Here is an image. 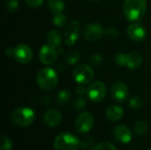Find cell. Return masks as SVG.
<instances>
[{
    "instance_id": "1",
    "label": "cell",
    "mask_w": 151,
    "mask_h": 150,
    "mask_svg": "<svg viewBox=\"0 0 151 150\" xmlns=\"http://www.w3.org/2000/svg\"><path fill=\"white\" fill-rule=\"evenodd\" d=\"M126 18L131 22L142 19L147 10L146 0H125L123 4Z\"/></svg>"
},
{
    "instance_id": "2",
    "label": "cell",
    "mask_w": 151,
    "mask_h": 150,
    "mask_svg": "<svg viewBox=\"0 0 151 150\" xmlns=\"http://www.w3.org/2000/svg\"><path fill=\"white\" fill-rule=\"evenodd\" d=\"M36 81L40 88L47 91L52 90L58 85V74L53 69L45 67L38 72L36 76Z\"/></svg>"
},
{
    "instance_id": "3",
    "label": "cell",
    "mask_w": 151,
    "mask_h": 150,
    "mask_svg": "<svg viewBox=\"0 0 151 150\" xmlns=\"http://www.w3.org/2000/svg\"><path fill=\"white\" fill-rule=\"evenodd\" d=\"M35 118V111L27 107H19L12 112V122L20 127H27L31 126Z\"/></svg>"
},
{
    "instance_id": "4",
    "label": "cell",
    "mask_w": 151,
    "mask_h": 150,
    "mask_svg": "<svg viewBox=\"0 0 151 150\" xmlns=\"http://www.w3.org/2000/svg\"><path fill=\"white\" fill-rule=\"evenodd\" d=\"M53 147L54 150H78L80 148V141L73 134L62 133L55 138Z\"/></svg>"
},
{
    "instance_id": "5",
    "label": "cell",
    "mask_w": 151,
    "mask_h": 150,
    "mask_svg": "<svg viewBox=\"0 0 151 150\" xmlns=\"http://www.w3.org/2000/svg\"><path fill=\"white\" fill-rule=\"evenodd\" d=\"M74 80L80 85L89 83L94 78V72L88 65H80L76 66L73 72Z\"/></svg>"
},
{
    "instance_id": "6",
    "label": "cell",
    "mask_w": 151,
    "mask_h": 150,
    "mask_svg": "<svg viewBox=\"0 0 151 150\" xmlns=\"http://www.w3.org/2000/svg\"><path fill=\"white\" fill-rule=\"evenodd\" d=\"M94 126V117L90 112L81 113L76 119L74 124L75 131L78 133L84 134L88 133Z\"/></svg>"
},
{
    "instance_id": "7",
    "label": "cell",
    "mask_w": 151,
    "mask_h": 150,
    "mask_svg": "<svg viewBox=\"0 0 151 150\" xmlns=\"http://www.w3.org/2000/svg\"><path fill=\"white\" fill-rule=\"evenodd\" d=\"M87 94L92 102H102L106 95V87L102 81H95L90 86H88Z\"/></svg>"
},
{
    "instance_id": "8",
    "label": "cell",
    "mask_w": 151,
    "mask_h": 150,
    "mask_svg": "<svg viewBox=\"0 0 151 150\" xmlns=\"http://www.w3.org/2000/svg\"><path fill=\"white\" fill-rule=\"evenodd\" d=\"M13 57L18 63L26 65L32 60L33 51L28 45L20 43L13 48Z\"/></svg>"
},
{
    "instance_id": "9",
    "label": "cell",
    "mask_w": 151,
    "mask_h": 150,
    "mask_svg": "<svg viewBox=\"0 0 151 150\" xmlns=\"http://www.w3.org/2000/svg\"><path fill=\"white\" fill-rule=\"evenodd\" d=\"M39 58L40 61L45 65H53L58 58V52L56 51L55 48L50 45H43L40 49L39 52Z\"/></svg>"
},
{
    "instance_id": "10",
    "label": "cell",
    "mask_w": 151,
    "mask_h": 150,
    "mask_svg": "<svg viewBox=\"0 0 151 150\" xmlns=\"http://www.w3.org/2000/svg\"><path fill=\"white\" fill-rule=\"evenodd\" d=\"M104 34V29L98 23L93 22L86 26L83 31L84 38L89 42H96L99 40Z\"/></svg>"
},
{
    "instance_id": "11",
    "label": "cell",
    "mask_w": 151,
    "mask_h": 150,
    "mask_svg": "<svg viewBox=\"0 0 151 150\" xmlns=\"http://www.w3.org/2000/svg\"><path fill=\"white\" fill-rule=\"evenodd\" d=\"M80 23L77 20L71 22L65 31V42L66 45H73L79 38L80 35Z\"/></svg>"
},
{
    "instance_id": "12",
    "label": "cell",
    "mask_w": 151,
    "mask_h": 150,
    "mask_svg": "<svg viewBox=\"0 0 151 150\" xmlns=\"http://www.w3.org/2000/svg\"><path fill=\"white\" fill-rule=\"evenodd\" d=\"M113 136L119 142L127 144L133 139V133L125 125H117L113 128Z\"/></svg>"
},
{
    "instance_id": "13",
    "label": "cell",
    "mask_w": 151,
    "mask_h": 150,
    "mask_svg": "<svg viewBox=\"0 0 151 150\" xmlns=\"http://www.w3.org/2000/svg\"><path fill=\"white\" fill-rule=\"evenodd\" d=\"M111 95L116 102H124L128 96V88L122 81L116 82L111 88Z\"/></svg>"
},
{
    "instance_id": "14",
    "label": "cell",
    "mask_w": 151,
    "mask_h": 150,
    "mask_svg": "<svg viewBox=\"0 0 151 150\" xmlns=\"http://www.w3.org/2000/svg\"><path fill=\"white\" fill-rule=\"evenodd\" d=\"M127 32L130 39L138 42H142L146 38V35H147V32L145 28L142 25L136 22L130 24L127 29Z\"/></svg>"
},
{
    "instance_id": "15",
    "label": "cell",
    "mask_w": 151,
    "mask_h": 150,
    "mask_svg": "<svg viewBox=\"0 0 151 150\" xmlns=\"http://www.w3.org/2000/svg\"><path fill=\"white\" fill-rule=\"evenodd\" d=\"M61 120H62L61 113L55 109L48 110L43 116V122L48 127H55L58 126Z\"/></svg>"
},
{
    "instance_id": "16",
    "label": "cell",
    "mask_w": 151,
    "mask_h": 150,
    "mask_svg": "<svg viewBox=\"0 0 151 150\" xmlns=\"http://www.w3.org/2000/svg\"><path fill=\"white\" fill-rule=\"evenodd\" d=\"M124 116V110L118 105L110 106L106 111V118L111 122H117L120 120Z\"/></svg>"
},
{
    "instance_id": "17",
    "label": "cell",
    "mask_w": 151,
    "mask_h": 150,
    "mask_svg": "<svg viewBox=\"0 0 151 150\" xmlns=\"http://www.w3.org/2000/svg\"><path fill=\"white\" fill-rule=\"evenodd\" d=\"M143 62L142 56L138 52H131L127 54V66L130 69H135L139 67Z\"/></svg>"
},
{
    "instance_id": "18",
    "label": "cell",
    "mask_w": 151,
    "mask_h": 150,
    "mask_svg": "<svg viewBox=\"0 0 151 150\" xmlns=\"http://www.w3.org/2000/svg\"><path fill=\"white\" fill-rule=\"evenodd\" d=\"M47 42L49 45L56 48H58L62 42V36L60 33L57 30H51L47 34Z\"/></svg>"
},
{
    "instance_id": "19",
    "label": "cell",
    "mask_w": 151,
    "mask_h": 150,
    "mask_svg": "<svg viewBox=\"0 0 151 150\" xmlns=\"http://www.w3.org/2000/svg\"><path fill=\"white\" fill-rule=\"evenodd\" d=\"M48 7L54 15L62 13L65 10V2L64 0H48Z\"/></svg>"
},
{
    "instance_id": "20",
    "label": "cell",
    "mask_w": 151,
    "mask_h": 150,
    "mask_svg": "<svg viewBox=\"0 0 151 150\" xmlns=\"http://www.w3.org/2000/svg\"><path fill=\"white\" fill-rule=\"evenodd\" d=\"M134 133L136 135L138 136H142L144 135L147 131H148V126H147V123L143 120H140V121H137L135 124H134Z\"/></svg>"
},
{
    "instance_id": "21",
    "label": "cell",
    "mask_w": 151,
    "mask_h": 150,
    "mask_svg": "<svg viewBox=\"0 0 151 150\" xmlns=\"http://www.w3.org/2000/svg\"><path fill=\"white\" fill-rule=\"evenodd\" d=\"M71 96V93L68 90H62L58 95V103L60 105H65L69 103Z\"/></svg>"
},
{
    "instance_id": "22",
    "label": "cell",
    "mask_w": 151,
    "mask_h": 150,
    "mask_svg": "<svg viewBox=\"0 0 151 150\" xmlns=\"http://www.w3.org/2000/svg\"><path fill=\"white\" fill-rule=\"evenodd\" d=\"M12 141L7 135H2L1 137V146L0 150H12Z\"/></svg>"
},
{
    "instance_id": "23",
    "label": "cell",
    "mask_w": 151,
    "mask_h": 150,
    "mask_svg": "<svg viewBox=\"0 0 151 150\" xmlns=\"http://www.w3.org/2000/svg\"><path fill=\"white\" fill-rule=\"evenodd\" d=\"M66 61L70 65H75L80 60V54L76 51H69L66 54Z\"/></svg>"
},
{
    "instance_id": "24",
    "label": "cell",
    "mask_w": 151,
    "mask_h": 150,
    "mask_svg": "<svg viewBox=\"0 0 151 150\" xmlns=\"http://www.w3.org/2000/svg\"><path fill=\"white\" fill-rule=\"evenodd\" d=\"M66 22V17L63 13H58L55 14L53 17V24L57 26L58 27H63Z\"/></svg>"
},
{
    "instance_id": "25",
    "label": "cell",
    "mask_w": 151,
    "mask_h": 150,
    "mask_svg": "<svg viewBox=\"0 0 151 150\" xmlns=\"http://www.w3.org/2000/svg\"><path fill=\"white\" fill-rule=\"evenodd\" d=\"M143 105V100L142 98L139 97V96H135L133 97L130 101H129V107L131 109L134 110H138L140 108H142Z\"/></svg>"
},
{
    "instance_id": "26",
    "label": "cell",
    "mask_w": 151,
    "mask_h": 150,
    "mask_svg": "<svg viewBox=\"0 0 151 150\" xmlns=\"http://www.w3.org/2000/svg\"><path fill=\"white\" fill-rule=\"evenodd\" d=\"M90 150H117V149L111 142H101L94 146Z\"/></svg>"
},
{
    "instance_id": "27",
    "label": "cell",
    "mask_w": 151,
    "mask_h": 150,
    "mask_svg": "<svg viewBox=\"0 0 151 150\" xmlns=\"http://www.w3.org/2000/svg\"><path fill=\"white\" fill-rule=\"evenodd\" d=\"M86 106V101L80 97V98H77L75 101H74V103H73V108L76 111H82Z\"/></svg>"
},
{
    "instance_id": "28",
    "label": "cell",
    "mask_w": 151,
    "mask_h": 150,
    "mask_svg": "<svg viewBox=\"0 0 151 150\" xmlns=\"http://www.w3.org/2000/svg\"><path fill=\"white\" fill-rule=\"evenodd\" d=\"M95 144V141L93 140V138L91 137H88V138H85L81 143H80V147H81L82 149H89V148H93Z\"/></svg>"
},
{
    "instance_id": "29",
    "label": "cell",
    "mask_w": 151,
    "mask_h": 150,
    "mask_svg": "<svg viewBox=\"0 0 151 150\" xmlns=\"http://www.w3.org/2000/svg\"><path fill=\"white\" fill-rule=\"evenodd\" d=\"M127 54L119 53L116 57V63L120 66H125V65H127Z\"/></svg>"
},
{
    "instance_id": "30",
    "label": "cell",
    "mask_w": 151,
    "mask_h": 150,
    "mask_svg": "<svg viewBox=\"0 0 151 150\" xmlns=\"http://www.w3.org/2000/svg\"><path fill=\"white\" fill-rule=\"evenodd\" d=\"M102 59H103V57H102L101 55H99V54H95V55L91 56V57H90V59H89V64H90L91 65H93V66H97V65H99L101 64Z\"/></svg>"
},
{
    "instance_id": "31",
    "label": "cell",
    "mask_w": 151,
    "mask_h": 150,
    "mask_svg": "<svg viewBox=\"0 0 151 150\" xmlns=\"http://www.w3.org/2000/svg\"><path fill=\"white\" fill-rule=\"evenodd\" d=\"M18 7H19V3L17 0H9L6 3V9L11 12L15 11L18 9Z\"/></svg>"
},
{
    "instance_id": "32",
    "label": "cell",
    "mask_w": 151,
    "mask_h": 150,
    "mask_svg": "<svg viewBox=\"0 0 151 150\" xmlns=\"http://www.w3.org/2000/svg\"><path fill=\"white\" fill-rule=\"evenodd\" d=\"M42 2H43V0H26L27 4L32 8L39 7L42 4Z\"/></svg>"
},
{
    "instance_id": "33",
    "label": "cell",
    "mask_w": 151,
    "mask_h": 150,
    "mask_svg": "<svg viewBox=\"0 0 151 150\" xmlns=\"http://www.w3.org/2000/svg\"><path fill=\"white\" fill-rule=\"evenodd\" d=\"M87 90L88 89H86L85 87H83V85H80L79 87L76 88V93L78 95H82L86 94L87 93Z\"/></svg>"
},
{
    "instance_id": "34",
    "label": "cell",
    "mask_w": 151,
    "mask_h": 150,
    "mask_svg": "<svg viewBox=\"0 0 151 150\" xmlns=\"http://www.w3.org/2000/svg\"><path fill=\"white\" fill-rule=\"evenodd\" d=\"M106 34H107L109 36H111V37H115V36L118 34L117 30H116L115 28H108V29L106 30Z\"/></svg>"
},
{
    "instance_id": "35",
    "label": "cell",
    "mask_w": 151,
    "mask_h": 150,
    "mask_svg": "<svg viewBox=\"0 0 151 150\" xmlns=\"http://www.w3.org/2000/svg\"><path fill=\"white\" fill-rule=\"evenodd\" d=\"M89 1H92V2H96V1H99V0H89Z\"/></svg>"
},
{
    "instance_id": "36",
    "label": "cell",
    "mask_w": 151,
    "mask_h": 150,
    "mask_svg": "<svg viewBox=\"0 0 151 150\" xmlns=\"http://www.w3.org/2000/svg\"><path fill=\"white\" fill-rule=\"evenodd\" d=\"M148 150H151V149H148Z\"/></svg>"
}]
</instances>
